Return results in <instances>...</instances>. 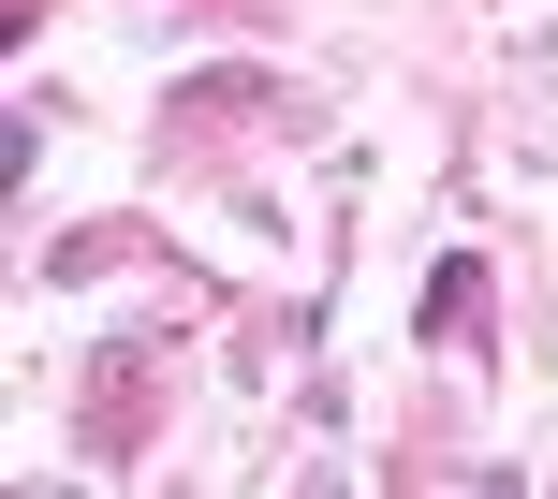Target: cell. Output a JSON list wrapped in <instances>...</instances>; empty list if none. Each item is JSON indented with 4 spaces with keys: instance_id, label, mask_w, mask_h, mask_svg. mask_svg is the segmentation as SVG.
I'll use <instances>...</instances> for the list:
<instances>
[{
    "instance_id": "1",
    "label": "cell",
    "mask_w": 558,
    "mask_h": 499,
    "mask_svg": "<svg viewBox=\"0 0 558 499\" xmlns=\"http://www.w3.org/2000/svg\"><path fill=\"white\" fill-rule=\"evenodd\" d=\"M471 308H485V265H441V279H426V324H441V338L471 324Z\"/></svg>"
}]
</instances>
